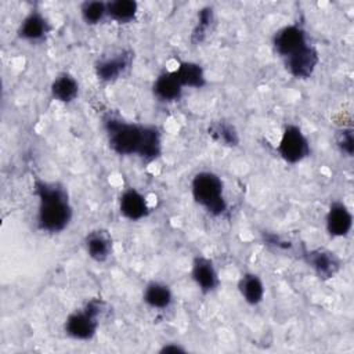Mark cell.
Wrapping results in <instances>:
<instances>
[{"mask_svg": "<svg viewBox=\"0 0 354 354\" xmlns=\"http://www.w3.org/2000/svg\"><path fill=\"white\" fill-rule=\"evenodd\" d=\"M35 195L39 199L37 225L41 231L57 234L64 231L72 220V205L66 189L58 183L35 181Z\"/></svg>", "mask_w": 354, "mask_h": 354, "instance_id": "cell-1", "label": "cell"}, {"mask_svg": "<svg viewBox=\"0 0 354 354\" xmlns=\"http://www.w3.org/2000/svg\"><path fill=\"white\" fill-rule=\"evenodd\" d=\"M191 194L194 201L212 216H220L227 210L224 183L213 171L196 173L191 181Z\"/></svg>", "mask_w": 354, "mask_h": 354, "instance_id": "cell-2", "label": "cell"}, {"mask_svg": "<svg viewBox=\"0 0 354 354\" xmlns=\"http://www.w3.org/2000/svg\"><path fill=\"white\" fill-rule=\"evenodd\" d=\"M106 311V303L101 299H91L80 310L68 315L64 324L65 333L75 340H91L100 326V319Z\"/></svg>", "mask_w": 354, "mask_h": 354, "instance_id": "cell-3", "label": "cell"}, {"mask_svg": "<svg viewBox=\"0 0 354 354\" xmlns=\"http://www.w3.org/2000/svg\"><path fill=\"white\" fill-rule=\"evenodd\" d=\"M104 127L109 147L115 153L123 156L137 155L142 136V124L109 116L104 120Z\"/></svg>", "mask_w": 354, "mask_h": 354, "instance_id": "cell-4", "label": "cell"}, {"mask_svg": "<svg viewBox=\"0 0 354 354\" xmlns=\"http://www.w3.org/2000/svg\"><path fill=\"white\" fill-rule=\"evenodd\" d=\"M277 151L286 163L296 165L310 155V141L299 126L286 124L281 134Z\"/></svg>", "mask_w": 354, "mask_h": 354, "instance_id": "cell-5", "label": "cell"}, {"mask_svg": "<svg viewBox=\"0 0 354 354\" xmlns=\"http://www.w3.org/2000/svg\"><path fill=\"white\" fill-rule=\"evenodd\" d=\"M307 44H308V39H307L306 30L296 24L286 25L278 29L272 39V46L275 53L283 59L295 54L296 51H299Z\"/></svg>", "mask_w": 354, "mask_h": 354, "instance_id": "cell-6", "label": "cell"}, {"mask_svg": "<svg viewBox=\"0 0 354 354\" xmlns=\"http://www.w3.org/2000/svg\"><path fill=\"white\" fill-rule=\"evenodd\" d=\"M304 260L321 279L333 278L340 271L342 267L339 256L335 252L325 248H315L308 252H304Z\"/></svg>", "mask_w": 354, "mask_h": 354, "instance_id": "cell-7", "label": "cell"}, {"mask_svg": "<svg viewBox=\"0 0 354 354\" xmlns=\"http://www.w3.org/2000/svg\"><path fill=\"white\" fill-rule=\"evenodd\" d=\"M286 71L296 79L310 77L319 64V54L311 44L304 46L295 54L283 59Z\"/></svg>", "mask_w": 354, "mask_h": 354, "instance_id": "cell-8", "label": "cell"}, {"mask_svg": "<svg viewBox=\"0 0 354 354\" xmlns=\"http://www.w3.org/2000/svg\"><path fill=\"white\" fill-rule=\"evenodd\" d=\"M131 53L120 51L112 57H104L98 59L94 65L95 75L102 82H115L118 80L131 65Z\"/></svg>", "mask_w": 354, "mask_h": 354, "instance_id": "cell-9", "label": "cell"}, {"mask_svg": "<svg viewBox=\"0 0 354 354\" xmlns=\"http://www.w3.org/2000/svg\"><path fill=\"white\" fill-rule=\"evenodd\" d=\"M353 213L348 206L340 201L329 205L326 213V231L333 238H343L351 232Z\"/></svg>", "mask_w": 354, "mask_h": 354, "instance_id": "cell-10", "label": "cell"}, {"mask_svg": "<svg viewBox=\"0 0 354 354\" xmlns=\"http://www.w3.org/2000/svg\"><path fill=\"white\" fill-rule=\"evenodd\" d=\"M191 278L202 293H210L220 285L218 272L214 263L205 256H196L191 267Z\"/></svg>", "mask_w": 354, "mask_h": 354, "instance_id": "cell-11", "label": "cell"}, {"mask_svg": "<svg viewBox=\"0 0 354 354\" xmlns=\"http://www.w3.org/2000/svg\"><path fill=\"white\" fill-rule=\"evenodd\" d=\"M119 212L130 221L142 220L149 213L145 195L133 187L126 188L119 196Z\"/></svg>", "mask_w": 354, "mask_h": 354, "instance_id": "cell-12", "label": "cell"}, {"mask_svg": "<svg viewBox=\"0 0 354 354\" xmlns=\"http://www.w3.org/2000/svg\"><path fill=\"white\" fill-rule=\"evenodd\" d=\"M112 236L106 230H93L84 238L87 254L97 263H104L112 253Z\"/></svg>", "mask_w": 354, "mask_h": 354, "instance_id": "cell-13", "label": "cell"}, {"mask_svg": "<svg viewBox=\"0 0 354 354\" xmlns=\"http://www.w3.org/2000/svg\"><path fill=\"white\" fill-rule=\"evenodd\" d=\"M50 32V24L47 18L37 10L30 11L21 22L18 28V36L28 41H41Z\"/></svg>", "mask_w": 354, "mask_h": 354, "instance_id": "cell-14", "label": "cell"}, {"mask_svg": "<svg viewBox=\"0 0 354 354\" xmlns=\"http://www.w3.org/2000/svg\"><path fill=\"white\" fill-rule=\"evenodd\" d=\"M153 95L162 102H174L178 101L183 95L184 87L177 79L174 71L162 72L152 86Z\"/></svg>", "mask_w": 354, "mask_h": 354, "instance_id": "cell-15", "label": "cell"}, {"mask_svg": "<svg viewBox=\"0 0 354 354\" xmlns=\"http://www.w3.org/2000/svg\"><path fill=\"white\" fill-rule=\"evenodd\" d=\"M162 153V133L158 127L151 124H142V136L137 156L142 160H155Z\"/></svg>", "mask_w": 354, "mask_h": 354, "instance_id": "cell-16", "label": "cell"}, {"mask_svg": "<svg viewBox=\"0 0 354 354\" xmlns=\"http://www.w3.org/2000/svg\"><path fill=\"white\" fill-rule=\"evenodd\" d=\"M142 300L151 308L165 310L170 307L173 301V292L166 283L159 281H151L144 288Z\"/></svg>", "mask_w": 354, "mask_h": 354, "instance_id": "cell-17", "label": "cell"}, {"mask_svg": "<svg viewBox=\"0 0 354 354\" xmlns=\"http://www.w3.org/2000/svg\"><path fill=\"white\" fill-rule=\"evenodd\" d=\"M50 91L54 100L62 104H69L79 94V83L75 79V76H72L68 72H62L57 75L51 82Z\"/></svg>", "mask_w": 354, "mask_h": 354, "instance_id": "cell-18", "label": "cell"}, {"mask_svg": "<svg viewBox=\"0 0 354 354\" xmlns=\"http://www.w3.org/2000/svg\"><path fill=\"white\" fill-rule=\"evenodd\" d=\"M238 290L242 299L250 304L257 306L263 301L266 288L261 278L254 272H245L238 281Z\"/></svg>", "mask_w": 354, "mask_h": 354, "instance_id": "cell-19", "label": "cell"}, {"mask_svg": "<svg viewBox=\"0 0 354 354\" xmlns=\"http://www.w3.org/2000/svg\"><path fill=\"white\" fill-rule=\"evenodd\" d=\"M174 73L183 87L202 88L203 86H206L205 71L202 65H199L198 62H192V61L180 62L178 66L174 69Z\"/></svg>", "mask_w": 354, "mask_h": 354, "instance_id": "cell-20", "label": "cell"}, {"mask_svg": "<svg viewBox=\"0 0 354 354\" xmlns=\"http://www.w3.org/2000/svg\"><path fill=\"white\" fill-rule=\"evenodd\" d=\"M207 134L220 145L224 147H236L241 142L239 133L236 127L225 120H217L212 122L207 127Z\"/></svg>", "mask_w": 354, "mask_h": 354, "instance_id": "cell-21", "label": "cell"}, {"mask_svg": "<svg viewBox=\"0 0 354 354\" xmlns=\"http://www.w3.org/2000/svg\"><path fill=\"white\" fill-rule=\"evenodd\" d=\"M138 14V3L134 0L108 1V17L118 24H129Z\"/></svg>", "mask_w": 354, "mask_h": 354, "instance_id": "cell-22", "label": "cell"}, {"mask_svg": "<svg viewBox=\"0 0 354 354\" xmlns=\"http://www.w3.org/2000/svg\"><path fill=\"white\" fill-rule=\"evenodd\" d=\"M80 15L87 25H98L108 17V1H84L80 6Z\"/></svg>", "mask_w": 354, "mask_h": 354, "instance_id": "cell-23", "label": "cell"}, {"mask_svg": "<svg viewBox=\"0 0 354 354\" xmlns=\"http://www.w3.org/2000/svg\"><path fill=\"white\" fill-rule=\"evenodd\" d=\"M214 21V11L212 7H203L198 12V19L195 24V28L191 35V40L194 44H199L203 41V39L207 35V30L210 29L212 24Z\"/></svg>", "mask_w": 354, "mask_h": 354, "instance_id": "cell-24", "label": "cell"}, {"mask_svg": "<svg viewBox=\"0 0 354 354\" xmlns=\"http://www.w3.org/2000/svg\"><path fill=\"white\" fill-rule=\"evenodd\" d=\"M335 142L342 155L351 158L354 155V131L350 127H343L336 131Z\"/></svg>", "mask_w": 354, "mask_h": 354, "instance_id": "cell-25", "label": "cell"}, {"mask_svg": "<svg viewBox=\"0 0 354 354\" xmlns=\"http://www.w3.org/2000/svg\"><path fill=\"white\" fill-rule=\"evenodd\" d=\"M159 353L165 354V353H173V354H177V353H187V348L183 347L180 343H166L160 347Z\"/></svg>", "mask_w": 354, "mask_h": 354, "instance_id": "cell-26", "label": "cell"}]
</instances>
